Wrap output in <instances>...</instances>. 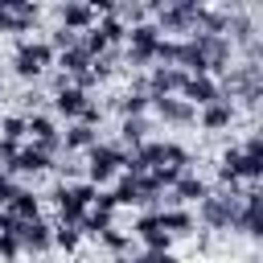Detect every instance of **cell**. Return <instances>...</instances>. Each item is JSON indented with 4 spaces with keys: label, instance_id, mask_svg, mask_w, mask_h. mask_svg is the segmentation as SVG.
<instances>
[{
    "label": "cell",
    "instance_id": "obj_1",
    "mask_svg": "<svg viewBox=\"0 0 263 263\" xmlns=\"http://www.w3.org/2000/svg\"><path fill=\"white\" fill-rule=\"evenodd\" d=\"M53 66V49L37 37H16V49H12V74L16 78H25V86L29 82H41V74Z\"/></svg>",
    "mask_w": 263,
    "mask_h": 263
},
{
    "label": "cell",
    "instance_id": "obj_2",
    "mask_svg": "<svg viewBox=\"0 0 263 263\" xmlns=\"http://www.w3.org/2000/svg\"><path fill=\"white\" fill-rule=\"evenodd\" d=\"M123 148L115 140H99L90 152H86V164H82V181H90L95 189H103L107 181H115V173L123 168Z\"/></svg>",
    "mask_w": 263,
    "mask_h": 263
},
{
    "label": "cell",
    "instance_id": "obj_3",
    "mask_svg": "<svg viewBox=\"0 0 263 263\" xmlns=\"http://www.w3.org/2000/svg\"><path fill=\"white\" fill-rule=\"evenodd\" d=\"M234 214H238V193L210 189V197H201V201H197V214H193V218H197L205 230H230Z\"/></svg>",
    "mask_w": 263,
    "mask_h": 263
},
{
    "label": "cell",
    "instance_id": "obj_4",
    "mask_svg": "<svg viewBox=\"0 0 263 263\" xmlns=\"http://www.w3.org/2000/svg\"><path fill=\"white\" fill-rule=\"evenodd\" d=\"M156 45H160V33H156V25H152V21H144V25L127 29L123 62H127L132 70H144V66H152V62H156Z\"/></svg>",
    "mask_w": 263,
    "mask_h": 263
},
{
    "label": "cell",
    "instance_id": "obj_5",
    "mask_svg": "<svg viewBox=\"0 0 263 263\" xmlns=\"http://www.w3.org/2000/svg\"><path fill=\"white\" fill-rule=\"evenodd\" d=\"M41 21V8L33 0H0V33H29Z\"/></svg>",
    "mask_w": 263,
    "mask_h": 263
},
{
    "label": "cell",
    "instance_id": "obj_6",
    "mask_svg": "<svg viewBox=\"0 0 263 263\" xmlns=\"http://www.w3.org/2000/svg\"><path fill=\"white\" fill-rule=\"evenodd\" d=\"M45 197L53 201V210H58V222H66V226H78V222H82V214L90 210V205L78 197V189H74V185H62V181H58V185H53Z\"/></svg>",
    "mask_w": 263,
    "mask_h": 263
},
{
    "label": "cell",
    "instance_id": "obj_7",
    "mask_svg": "<svg viewBox=\"0 0 263 263\" xmlns=\"http://www.w3.org/2000/svg\"><path fill=\"white\" fill-rule=\"evenodd\" d=\"M16 238H21V251L25 255H41L53 247V226L45 218H33V222H16Z\"/></svg>",
    "mask_w": 263,
    "mask_h": 263
},
{
    "label": "cell",
    "instance_id": "obj_8",
    "mask_svg": "<svg viewBox=\"0 0 263 263\" xmlns=\"http://www.w3.org/2000/svg\"><path fill=\"white\" fill-rule=\"evenodd\" d=\"M144 78H148V99H168V95H181L185 86V70L177 66H152Z\"/></svg>",
    "mask_w": 263,
    "mask_h": 263
},
{
    "label": "cell",
    "instance_id": "obj_9",
    "mask_svg": "<svg viewBox=\"0 0 263 263\" xmlns=\"http://www.w3.org/2000/svg\"><path fill=\"white\" fill-rule=\"evenodd\" d=\"M152 111L168 123V127H189L197 123V107H189L181 95H168V99H152Z\"/></svg>",
    "mask_w": 263,
    "mask_h": 263
},
{
    "label": "cell",
    "instance_id": "obj_10",
    "mask_svg": "<svg viewBox=\"0 0 263 263\" xmlns=\"http://www.w3.org/2000/svg\"><path fill=\"white\" fill-rule=\"evenodd\" d=\"M234 119H238V107L226 103V99H214V103L197 107V123H201V132H226V127H234Z\"/></svg>",
    "mask_w": 263,
    "mask_h": 263
},
{
    "label": "cell",
    "instance_id": "obj_11",
    "mask_svg": "<svg viewBox=\"0 0 263 263\" xmlns=\"http://www.w3.org/2000/svg\"><path fill=\"white\" fill-rule=\"evenodd\" d=\"M49 168H53V156H49V152H41L37 144H21V152H16L12 168H8V177H12V181H16V173L41 177V173H49Z\"/></svg>",
    "mask_w": 263,
    "mask_h": 263
},
{
    "label": "cell",
    "instance_id": "obj_12",
    "mask_svg": "<svg viewBox=\"0 0 263 263\" xmlns=\"http://www.w3.org/2000/svg\"><path fill=\"white\" fill-rule=\"evenodd\" d=\"M156 218H160V230H164L168 238H189V234L197 230V218H193V210H189V205L156 210Z\"/></svg>",
    "mask_w": 263,
    "mask_h": 263
},
{
    "label": "cell",
    "instance_id": "obj_13",
    "mask_svg": "<svg viewBox=\"0 0 263 263\" xmlns=\"http://www.w3.org/2000/svg\"><path fill=\"white\" fill-rule=\"evenodd\" d=\"M181 99H185L189 107H205V103H214V99H218V78H210V74H185Z\"/></svg>",
    "mask_w": 263,
    "mask_h": 263
},
{
    "label": "cell",
    "instance_id": "obj_14",
    "mask_svg": "<svg viewBox=\"0 0 263 263\" xmlns=\"http://www.w3.org/2000/svg\"><path fill=\"white\" fill-rule=\"evenodd\" d=\"M148 132H152L148 115H132V119H119V140H115V144H119L123 152H136L140 144H148V140H152Z\"/></svg>",
    "mask_w": 263,
    "mask_h": 263
},
{
    "label": "cell",
    "instance_id": "obj_15",
    "mask_svg": "<svg viewBox=\"0 0 263 263\" xmlns=\"http://www.w3.org/2000/svg\"><path fill=\"white\" fill-rule=\"evenodd\" d=\"M58 25L62 29H74V33H86L95 25V12L82 0H66V4H58Z\"/></svg>",
    "mask_w": 263,
    "mask_h": 263
},
{
    "label": "cell",
    "instance_id": "obj_16",
    "mask_svg": "<svg viewBox=\"0 0 263 263\" xmlns=\"http://www.w3.org/2000/svg\"><path fill=\"white\" fill-rule=\"evenodd\" d=\"M86 103H90V95H82L78 86H62V90H53V95H49V107H53L58 115H66L70 123L82 115V107H86Z\"/></svg>",
    "mask_w": 263,
    "mask_h": 263
},
{
    "label": "cell",
    "instance_id": "obj_17",
    "mask_svg": "<svg viewBox=\"0 0 263 263\" xmlns=\"http://www.w3.org/2000/svg\"><path fill=\"white\" fill-rule=\"evenodd\" d=\"M99 144V132L95 127H86V123H70L66 132H62V152L70 156V152H90Z\"/></svg>",
    "mask_w": 263,
    "mask_h": 263
},
{
    "label": "cell",
    "instance_id": "obj_18",
    "mask_svg": "<svg viewBox=\"0 0 263 263\" xmlns=\"http://www.w3.org/2000/svg\"><path fill=\"white\" fill-rule=\"evenodd\" d=\"M8 214L16 218V222H33V218H41V193H33V189H16L12 193V201H8Z\"/></svg>",
    "mask_w": 263,
    "mask_h": 263
},
{
    "label": "cell",
    "instance_id": "obj_19",
    "mask_svg": "<svg viewBox=\"0 0 263 263\" xmlns=\"http://www.w3.org/2000/svg\"><path fill=\"white\" fill-rule=\"evenodd\" d=\"M16 103H21V111H16V115H25V119H29V115H41V111L49 107V90H45L41 82H29V86L21 90V99H16Z\"/></svg>",
    "mask_w": 263,
    "mask_h": 263
},
{
    "label": "cell",
    "instance_id": "obj_20",
    "mask_svg": "<svg viewBox=\"0 0 263 263\" xmlns=\"http://www.w3.org/2000/svg\"><path fill=\"white\" fill-rule=\"evenodd\" d=\"M107 107H115L119 111V119H132V115H144L148 107H152V99L148 95H136V90H123L119 99H111Z\"/></svg>",
    "mask_w": 263,
    "mask_h": 263
},
{
    "label": "cell",
    "instance_id": "obj_21",
    "mask_svg": "<svg viewBox=\"0 0 263 263\" xmlns=\"http://www.w3.org/2000/svg\"><path fill=\"white\" fill-rule=\"evenodd\" d=\"M115 21H123V29H136V25H144V21H152V12H148V4H136V0H123V4H115Z\"/></svg>",
    "mask_w": 263,
    "mask_h": 263
},
{
    "label": "cell",
    "instance_id": "obj_22",
    "mask_svg": "<svg viewBox=\"0 0 263 263\" xmlns=\"http://www.w3.org/2000/svg\"><path fill=\"white\" fill-rule=\"evenodd\" d=\"M99 242H103V247H107V251H111L115 259L132 251V234H127V230H119V226H107V230L99 234Z\"/></svg>",
    "mask_w": 263,
    "mask_h": 263
},
{
    "label": "cell",
    "instance_id": "obj_23",
    "mask_svg": "<svg viewBox=\"0 0 263 263\" xmlns=\"http://www.w3.org/2000/svg\"><path fill=\"white\" fill-rule=\"evenodd\" d=\"M53 247H62L66 255H74V251L82 247V230H78V226H66V222H58V226H53Z\"/></svg>",
    "mask_w": 263,
    "mask_h": 263
},
{
    "label": "cell",
    "instance_id": "obj_24",
    "mask_svg": "<svg viewBox=\"0 0 263 263\" xmlns=\"http://www.w3.org/2000/svg\"><path fill=\"white\" fill-rule=\"evenodd\" d=\"M0 140H8V144H25V115H4L0 119Z\"/></svg>",
    "mask_w": 263,
    "mask_h": 263
},
{
    "label": "cell",
    "instance_id": "obj_25",
    "mask_svg": "<svg viewBox=\"0 0 263 263\" xmlns=\"http://www.w3.org/2000/svg\"><path fill=\"white\" fill-rule=\"evenodd\" d=\"M103 115H107V107H103V103H95V99H90V103H86V107H82V115H78V119H74V123H86V127H99V123H103Z\"/></svg>",
    "mask_w": 263,
    "mask_h": 263
},
{
    "label": "cell",
    "instance_id": "obj_26",
    "mask_svg": "<svg viewBox=\"0 0 263 263\" xmlns=\"http://www.w3.org/2000/svg\"><path fill=\"white\" fill-rule=\"evenodd\" d=\"M140 242H144V251H168L173 247V238L156 226V230H148V234H140Z\"/></svg>",
    "mask_w": 263,
    "mask_h": 263
},
{
    "label": "cell",
    "instance_id": "obj_27",
    "mask_svg": "<svg viewBox=\"0 0 263 263\" xmlns=\"http://www.w3.org/2000/svg\"><path fill=\"white\" fill-rule=\"evenodd\" d=\"M21 255H25V251H21V238H16V234H0V259H4V263H16Z\"/></svg>",
    "mask_w": 263,
    "mask_h": 263
},
{
    "label": "cell",
    "instance_id": "obj_28",
    "mask_svg": "<svg viewBox=\"0 0 263 263\" xmlns=\"http://www.w3.org/2000/svg\"><path fill=\"white\" fill-rule=\"evenodd\" d=\"M21 185L8 177V173H0V210H8V201H12V193H16Z\"/></svg>",
    "mask_w": 263,
    "mask_h": 263
},
{
    "label": "cell",
    "instance_id": "obj_29",
    "mask_svg": "<svg viewBox=\"0 0 263 263\" xmlns=\"http://www.w3.org/2000/svg\"><path fill=\"white\" fill-rule=\"evenodd\" d=\"M0 99H4V74H0Z\"/></svg>",
    "mask_w": 263,
    "mask_h": 263
},
{
    "label": "cell",
    "instance_id": "obj_30",
    "mask_svg": "<svg viewBox=\"0 0 263 263\" xmlns=\"http://www.w3.org/2000/svg\"><path fill=\"white\" fill-rule=\"evenodd\" d=\"M242 263H259V259H255V255H251V259H242Z\"/></svg>",
    "mask_w": 263,
    "mask_h": 263
},
{
    "label": "cell",
    "instance_id": "obj_31",
    "mask_svg": "<svg viewBox=\"0 0 263 263\" xmlns=\"http://www.w3.org/2000/svg\"><path fill=\"white\" fill-rule=\"evenodd\" d=\"M70 263H86V259H70Z\"/></svg>",
    "mask_w": 263,
    "mask_h": 263
}]
</instances>
